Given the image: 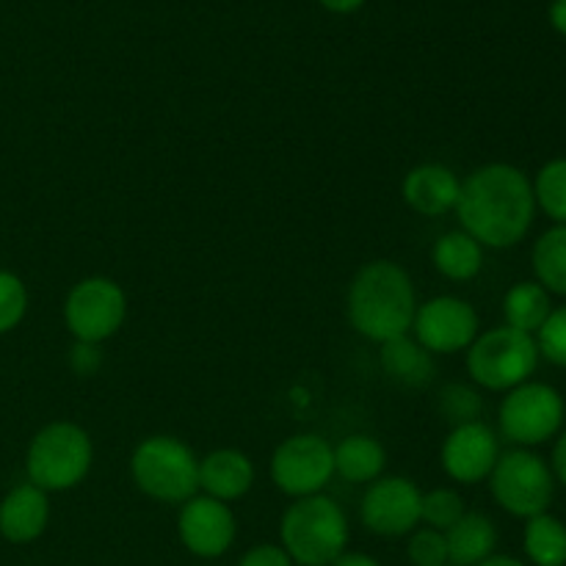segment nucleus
Segmentation results:
<instances>
[{
    "instance_id": "e433bc0d",
    "label": "nucleus",
    "mask_w": 566,
    "mask_h": 566,
    "mask_svg": "<svg viewBox=\"0 0 566 566\" xmlns=\"http://www.w3.org/2000/svg\"><path fill=\"white\" fill-rule=\"evenodd\" d=\"M479 566H528L525 562H520V558H514V556H490L486 558V562H481Z\"/></svg>"
},
{
    "instance_id": "4468645a",
    "label": "nucleus",
    "mask_w": 566,
    "mask_h": 566,
    "mask_svg": "<svg viewBox=\"0 0 566 566\" xmlns=\"http://www.w3.org/2000/svg\"><path fill=\"white\" fill-rule=\"evenodd\" d=\"M501 459V434L484 420L453 426L440 448L442 470L457 484H479L490 479Z\"/></svg>"
},
{
    "instance_id": "ddd939ff",
    "label": "nucleus",
    "mask_w": 566,
    "mask_h": 566,
    "mask_svg": "<svg viewBox=\"0 0 566 566\" xmlns=\"http://www.w3.org/2000/svg\"><path fill=\"white\" fill-rule=\"evenodd\" d=\"M177 534L182 547L197 558H219L232 547L238 534L230 503L208 495L188 497L177 514Z\"/></svg>"
},
{
    "instance_id": "6e6552de",
    "label": "nucleus",
    "mask_w": 566,
    "mask_h": 566,
    "mask_svg": "<svg viewBox=\"0 0 566 566\" xmlns=\"http://www.w3.org/2000/svg\"><path fill=\"white\" fill-rule=\"evenodd\" d=\"M566 403L562 392L545 381H525L503 396L497 409V429L514 448H536L556 440L564 429Z\"/></svg>"
},
{
    "instance_id": "2f4dec72",
    "label": "nucleus",
    "mask_w": 566,
    "mask_h": 566,
    "mask_svg": "<svg viewBox=\"0 0 566 566\" xmlns=\"http://www.w3.org/2000/svg\"><path fill=\"white\" fill-rule=\"evenodd\" d=\"M99 363H103L99 346H94V343H77L75 340V346H72V354H70V365L75 374L92 376L94 370L99 368Z\"/></svg>"
},
{
    "instance_id": "423d86ee",
    "label": "nucleus",
    "mask_w": 566,
    "mask_h": 566,
    "mask_svg": "<svg viewBox=\"0 0 566 566\" xmlns=\"http://www.w3.org/2000/svg\"><path fill=\"white\" fill-rule=\"evenodd\" d=\"M199 459L177 437L155 434L136 446L130 457L133 484L158 503H186L199 490Z\"/></svg>"
},
{
    "instance_id": "412c9836",
    "label": "nucleus",
    "mask_w": 566,
    "mask_h": 566,
    "mask_svg": "<svg viewBox=\"0 0 566 566\" xmlns=\"http://www.w3.org/2000/svg\"><path fill=\"white\" fill-rule=\"evenodd\" d=\"M431 263L451 282L475 280L484 269V247L464 230L446 232L431 249Z\"/></svg>"
},
{
    "instance_id": "1a4fd4ad",
    "label": "nucleus",
    "mask_w": 566,
    "mask_h": 566,
    "mask_svg": "<svg viewBox=\"0 0 566 566\" xmlns=\"http://www.w3.org/2000/svg\"><path fill=\"white\" fill-rule=\"evenodd\" d=\"M127 318V296L119 282L108 276H86L64 302V324L77 343L111 340Z\"/></svg>"
},
{
    "instance_id": "f257e3e1",
    "label": "nucleus",
    "mask_w": 566,
    "mask_h": 566,
    "mask_svg": "<svg viewBox=\"0 0 566 566\" xmlns=\"http://www.w3.org/2000/svg\"><path fill=\"white\" fill-rule=\"evenodd\" d=\"M459 221L484 249H512L536 219L531 177L512 164H486L459 188Z\"/></svg>"
},
{
    "instance_id": "bb28decb",
    "label": "nucleus",
    "mask_w": 566,
    "mask_h": 566,
    "mask_svg": "<svg viewBox=\"0 0 566 566\" xmlns=\"http://www.w3.org/2000/svg\"><path fill=\"white\" fill-rule=\"evenodd\" d=\"M440 412L451 426H464L481 420L484 401L481 392L470 385H446L440 392Z\"/></svg>"
},
{
    "instance_id": "7ed1b4c3",
    "label": "nucleus",
    "mask_w": 566,
    "mask_h": 566,
    "mask_svg": "<svg viewBox=\"0 0 566 566\" xmlns=\"http://www.w3.org/2000/svg\"><path fill=\"white\" fill-rule=\"evenodd\" d=\"M282 551L298 566H332L348 547L346 512L332 497H298L280 520Z\"/></svg>"
},
{
    "instance_id": "4be33fe9",
    "label": "nucleus",
    "mask_w": 566,
    "mask_h": 566,
    "mask_svg": "<svg viewBox=\"0 0 566 566\" xmlns=\"http://www.w3.org/2000/svg\"><path fill=\"white\" fill-rule=\"evenodd\" d=\"M553 313V296L536 280L517 282L503 296V321L512 329L536 335Z\"/></svg>"
},
{
    "instance_id": "0eeeda50",
    "label": "nucleus",
    "mask_w": 566,
    "mask_h": 566,
    "mask_svg": "<svg viewBox=\"0 0 566 566\" xmlns=\"http://www.w3.org/2000/svg\"><path fill=\"white\" fill-rule=\"evenodd\" d=\"M490 492L497 506L520 520L545 514L556 497V479L547 459L528 448H512L501 453L490 473Z\"/></svg>"
},
{
    "instance_id": "cd10ccee",
    "label": "nucleus",
    "mask_w": 566,
    "mask_h": 566,
    "mask_svg": "<svg viewBox=\"0 0 566 566\" xmlns=\"http://www.w3.org/2000/svg\"><path fill=\"white\" fill-rule=\"evenodd\" d=\"M407 558L412 566H448L446 534L434 528H415L407 542Z\"/></svg>"
},
{
    "instance_id": "dca6fc26",
    "label": "nucleus",
    "mask_w": 566,
    "mask_h": 566,
    "mask_svg": "<svg viewBox=\"0 0 566 566\" xmlns=\"http://www.w3.org/2000/svg\"><path fill=\"white\" fill-rule=\"evenodd\" d=\"M199 490L202 495L216 497L221 503L241 501L254 486V464L252 459L235 448H219L208 457L199 459Z\"/></svg>"
},
{
    "instance_id": "f8f14e48",
    "label": "nucleus",
    "mask_w": 566,
    "mask_h": 566,
    "mask_svg": "<svg viewBox=\"0 0 566 566\" xmlns=\"http://www.w3.org/2000/svg\"><path fill=\"white\" fill-rule=\"evenodd\" d=\"M423 492L403 475H381L365 490L359 503V520L365 528L385 539L409 536L420 525Z\"/></svg>"
},
{
    "instance_id": "b1692460",
    "label": "nucleus",
    "mask_w": 566,
    "mask_h": 566,
    "mask_svg": "<svg viewBox=\"0 0 566 566\" xmlns=\"http://www.w3.org/2000/svg\"><path fill=\"white\" fill-rule=\"evenodd\" d=\"M523 551L534 566H566V523L545 512L525 520Z\"/></svg>"
},
{
    "instance_id": "f704fd0d",
    "label": "nucleus",
    "mask_w": 566,
    "mask_h": 566,
    "mask_svg": "<svg viewBox=\"0 0 566 566\" xmlns=\"http://www.w3.org/2000/svg\"><path fill=\"white\" fill-rule=\"evenodd\" d=\"M332 566H381V564L376 562L374 556H368V553H348L346 551Z\"/></svg>"
},
{
    "instance_id": "f3484780",
    "label": "nucleus",
    "mask_w": 566,
    "mask_h": 566,
    "mask_svg": "<svg viewBox=\"0 0 566 566\" xmlns=\"http://www.w3.org/2000/svg\"><path fill=\"white\" fill-rule=\"evenodd\" d=\"M50 523L48 492L28 484H17L9 495L0 501V536L14 545H28L39 539Z\"/></svg>"
},
{
    "instance_id": "393cba45",
    "label": "nucleus",
    "mask_w": 566,
    "mask_h": 566,
    "mask_svg": "<svg viewBox=\"0 0 566 566\" xmlns=\"http://www.w3.org/2000/svg\"><path fill=\"white\" fill-rule=\"evenodd\" d=\"M536 210L553 224H566V158H553L531 180Z\"/></svg>"
},
{
    "instance_id": "9b49d317",
    "label": "nucleus",
    "mask_w": 566,
    "mask_h": 566,
    "mask_svg": "<svg viewBox=\"0 0 566 566\" xmlns=\"http://www.w3.org/2000/svg\"><path fill=\"white\" fill-rule=\"evenodd\" d=\"M415 340L434 357V354H459L473 346L481 335L479 313L468 298L437 296L426 304H418L412 321Z\"/></svg>"
},
{
    "instance_id": "39448f33",
    "label": "nucleus",
    "mask_w": 566,
    "mask_h": 566,
    "mask_svg": "<svg viewBox=\"0 0 566 566\" xmlns=\"http://www.w3.org/2000/svg\"><path fill=\"white\" fill-rule=\"evenodd\" d=\"M539 359L534 335L503 324L475 337L468 348V374L481 390L509 392L531 381Z\"/></svg>"
},
{
    "instance_id": "c756f323",
    "label": "nucleus",
    "mask_w": 566,
    "mask_h": 566,
    "mask_svg": "<svg viewBox=\"0 0 566 566\" xmlns=\"http://www.w3.org/2000/svg\"><path fill=\"white\" fill-rule=\"evenodd\" d=\"M28 310V291L11 271H0V335L14 329Z\"/></svg>"
},
{
    "instance_id": "c9c22d12",
    "label": "nucleus",
    "mask_w": 566,
    "mask_h": 566,
    "mask_svg": "<svg viewBox=\"0 0 566 566\" xmlns=\"http://www.w3.org/2000/svg\"><path fill=\"white\" fill-rule=\"evenodd\" d=\"M318 3L324 6V9L335 11V14H352V11L363 9L365 0H318Z\"/></svg>"
},
{
    "instance_id": "6ab92c4d",
    "label": "nucleus",
    "mask_w": 566,
    "mask_h": 566,
    "mask_svg": "<svg viewBox=\"0 0 566 566\" xmlns=\"http://www.w3.org/2000/svg\"><path fill=\"white\" fill-rule=\"evenodd\" d=\"M387 468V451L376 437L352 434L335 448V475L348 484H374Z\"/></svg>"
},
{
    "instance_id": "2eb2a0df",
    "label": "nucleus",
    "mask_w": 566,
    "mask_h": 566,
    "mask_svg": "<svg viewBox=\"0 0 566 566\" xmlns=\"http://www.w3.org/2000/svg\"><path fill=\"white\" fill-rule=\"evenodd\" d=\"M462 180L442 164H420L403 177L401 197L415 213L437 219L457 210Z\"/></svg>"
},
{
    "instance_id": "5701e85b",
    "label": "nucleus",
    "mask_w": 566,
    "mask_h": 566,
    "mask_svg": "<svg viewBox=\"0 0 566 566\" xmlns=\"http://www.w3.org/2000/svg\"><path fill=\"white\" fill-rule=\"evenodd\" d=\"M534 276L551 296H566V224H553L531 249Z\"/></svg>"
},
{
    "instance_id": "72a5a7b5",
    "label": "nucleus",
    "mask_w": 566,
    "mask_h": 566,
    "mask_svg": "<svg viewBox=\"0 0 566 566\" xmlns=\"http://www.w3.org/2000/svg\"><path fill=\"white\" fill-rule=\"evenodd\" d=\"M547 17H551L553 31L562 33V36H566V0H553L551 11H547Z\"/></svg>"
},
{
    "instance_id": "a211bd4d",
    "label": "nucleus",
    "mask_w": 566,
    "mask_h": 566,
    "mask_svg": "<svg viewBox=\"0 0 566 566\" xmlns=\"http://www.w3.org/2000/svg\"><path fill=\"white\" fill-rule=\"evenodd\" d=\"M448 566H479L497 547V525L481 512H464L457 525L446 531Z\"/></svg>"
},
{
    "instance_id": "c85d7f7f",
    "label": "nucleus",
    "mask_w": 566,
    "mask_h": 566,
    "mask_svg": "<svg viewBox=\"0 0 566 566\" xmlns=\"http://www.w3.org/2000/svg\"><path fill=\"white\" fill-rule=\"evenodd\" d=\"M534 337L539 357H545L551 365H558V368H566V304L553 307V313L547 315V321Z\"/></svg>"
},
{
    "instance_id": "7c9ffc66",
    "label": "nucleus",
    "mask_w": 566,
    "mask_h": 566,
    "mask_svg": "<svg viewBox=\"0 0 566 566\" xmlns=\"http://www.w3.org/2000/svg\"><path fill=\"white\" fill-rule=\"evenodd\" d=\"M238 566H293V562L282 545H254L252 551L243 553Z\"/></svg>"
},
{
    "instance_id": "aec40b11",
    "label": "nucleus",
    "mask_w": 566,
    "mask_h": 566,
    "mask_svg": "<svg viewBox=\"0 0 566 566\" xmlns=\"http://www.w3.org/2000/svg\"><path fill=\"white\" fill-rule=\"evenodd\" d=\"M379 363L381 370L401 387H426L431 381V376H434L431 354L409 335L396 337L390 343H381Z\"/></svg>"
},
{
    "instance_id": "a878e982",
    "label": "nucleus",
    "mask_w": 566,
    "mask_h": 566,
    "mask_svg": "<svg viewBox=\"0 0 566 566\" xmlns=\"http://www.w3.org/2000/svg\"><path fill=\"white\" fill-rule=\"evenodd\" d=\"M464 509L462 495L451 486H437V490L423 492V501H420V523L426 528H434L446 534L451 525H457L462 520Z\"/></svg>"
},
{
    "instance_id": "473e14b6",
    "label": "nucleus",
    "mask_w": 566,
    "mask_h": 566,
    "mask_svg": "<svg viewBox=\"0 0 566 566\" xmlns=\"http://www.w3.org/2000/svg\"><path fill=\"white\" fill-rule=\"evenodd\" d=\"M551 470H553V479H556V484H562L566 490V429L558 431V440H556V446H553Z\"/></svg>"
},
{
    "instance_id": "20e7f679",
    "label": "nucleus",
    "mask_w": 566,
    "mask_h": 566,
    "mask_svg": "<svg viewBox=\"0 0 566 566\" xmlns=\"http://www.w3.org/2000/svg\"><path fill=\"white\" fill-rule=\"evenodd\" d=\"M94 462L92 437L83 426L50 423L28 446L25 470L28 481L44 492L75 490L86 481Z\"/></svg>"
},
{
    "instance_id": "9d476101",
    "label": "nucleus",
    "mask_w": 566,
    "mask_h": 566,
    "mask_svg": "<svg viewBox=\"0 0 566 566\" xmlns=\"http://www.w3.org/2000/svg\"><path fill=\"white\" fill-rule=\"evenodd\" d=\"M269 470L276 490L293 501L321 495L335 475V448L318 434H293L276 446Z\"/></svg>"
},
{
    "instance_id": "f03ea898",
    "label": "nucleus",
    "mask_w": 566,
    "mask_h": 566,
    "mask_svg": "<svg viewBox=\"0 0 566 566\" xmlns=\"http://www.w3.org/2000/svg\"><path fill=\"white\" fill-rule=\"evenodd\" d=\"M418 296L407 271L390 260H374L354 274L346 296L348 324L374 343H390L412 332Z\"/></svg>"
}]
</instances>
